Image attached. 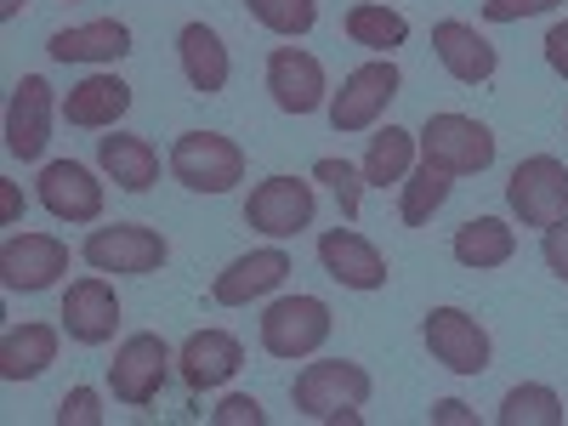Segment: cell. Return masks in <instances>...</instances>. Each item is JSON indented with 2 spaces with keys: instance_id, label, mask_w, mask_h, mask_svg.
<instances>
[{
  "instance_id": "6da1fadb",
  "label": "cell",
  "mask_w": 568,
  "mask_h": 426,
  "mask_svg": "<svg viewBox=\"0 0 568 426\" xmlns=\"http://www.w3.org/2000/svg\"><path fill=\"white\" fill-rule=\"evenodd\" d=\"M369 393H375L369 369L353 364V358H318L291 382V404L307 420H347V426H358L364 420L358 404H369Z\"/></svg>"
},
{
  "instance_id": "7a4b0ae2",
  "label": "cell",
  "mask_w": 568,
  "mask_h": 426,
  "mask_svg": "<svg viewBox=\"0 0 568 426\" xmlns=\"http://www.w3.org/2000/svg\"><path fill=\"white\" fill-rule=\"evenodd\" d=\"M171 176L187 194H227L245 176V149L222 131H182L171 149Z\"/></svg>"
},
{
  "instance_id": "3957f363",
  "label": "cell",
  "mask_w": 568,
  "mask_h": 426,
  "mask_svg": "<svg viewBox=\"0 0 568 426\" xmlns=\"http://www.w3.org/2000/svg\"><path fill=\"white\" fill-rule=\"evenodd\" d=\"M80 256L98 267V273H114V278H142V273H160L171 245L160 227H142V222H109V227H91Z\"/></svg>"
},
{
  "instance_id": "277c9868",
  "label": "cell",
  "mask_w": 568,
  "mask_h": 426,
  "mask_svg": "<svg viewBox=\"0 0 568 426\" xmlns=\"http://www.w3.org/2000/svg\"><path fill=\"white\" fill-rule=\"evenodd\" d=\"M415 136H420V160L444 165L449 176H471L495 165V131L471 114H433Z\"/></svg>"
},
{
  "instance_id": "5b68a950",
  "label": "cell",
  "mask_w": 568,
  "mask_h": 426,
  "mask_svg": "<svg viewBox=\"0 0 568 426\" xmlns=\"http://www.w3.org/2000/svg\"><path fill=\"white\" fill-rule=\"evenodd\" d=\"M398 85H404V74H398V63H393V58L358 63V69L342 80V91H336V98H329V125H336L342 136H353V131H369L375 120L387 114V103L398 98Z\"/></svg>"
},
{
  "instance_id": "8992f818",
  "label": "cell",
  "mask_w": 568,
  "mask_h": 426,
  "mask_svg": "<svg viewBox=\"0 0 568 426\" xmlns=\"http://www.w3.org/2000/svg\"><path fill=\"white\" fill-rule=\"evenodd\" d=\"M506 205L524 227H551L568 216V165L551 154H529L506 182Z\"/></svg>"
},
{
  "instance_id": "52a82bcc",
  "label": "cell",
  "mask_w": 568,
  "mask_h": 426,
  "mask_svg": "<svg viewBox=\"0 0 568 426\" xmlns=\"http://www.w3.org/2000/svg\"><path fill=\"white\" fill-rule=\"evenodd\" d=\"M420 342L449 375H484L495 347H489V329L471 318L466 307H433L420 324Z\"/></svg>"
},
{
  "instance_id": "ba28073f",
  "label": "cell",
  "mask_w": 568,
  "mask_h": 426,
  "mask_svg": "<svg viewBox=\"0 0 568 426\" xmlns=\"http://www.w3.org/2000/svg\"><path fill=\"white\" fill-rule=\"evenodd\" d=\"M329 342V307L318 296H278L262 313V353L273 358H313Z\"/></svg>"
},
{
  "instance_id": "9c48e42d",
  "label": "cell",
  "mask_w": 568,
  "mask_h": 426,
  "mask_svg": "<svg viewBox=\"0 0 568 426\" xmlns=\"http://www.w3.org/2000/svg\"><path fill=\"white\" fill-rule=\"evenodd\" d=\"M165 375H171V347L154 336V329H136V336L120 342L114 364H109V387L120 404L131 409H149L165 387Z\"/></svg>"
},
{
  "instance_id": "30bf717a",
  "label": "cell",
  "mask_w": 568,
  "mask_h": 426,
  "mask_svg": "<svg viewBox=\"0 0 568 426\" xmlns=\"http://www.w3.org/2000/svg\"><path fill=\"white\" fill-rule=\"evenodd\" d=\"M313 211H318V194L302 176H267L245 200V222L256 233H267V240H291V233L313 227Z\"/></svg>"
},
{
  "instance_id": "8fae6325",
  "label": "cell",
  "mask_w": 568,
  "mask_h": 426,
  "mask_svg": "<svg viewBox=\"0 0 568 426\" xmlns=\"http://www.w3.org/2000/svg\"><path fill=\"white\" fill-rule=\"evenodd\" d=\"M69 273V245L58 233H12L7 245H0V284L7 291H52V284Z\"/></svg>"
},
{
  "instance_id": "7c38bea8",
  "label": "cell",
  "mask_w": 568,
  "mask_h": 426,
  "mask_svg": "<svg viewBox=\"0 0 568 426\" xmlns=\"http://www.w3.org/2000/svg\"><path fill=\"white\" fill-rule=\"evenodd\" d=\"M63 329H69V342H80V347L114 342V329H120V296H114V284L103 273L74 278L69 291H63Z\"/></svg>"
},
{
  "instance_id": "4fadbf2b",
  "label": "cell",
  "mask_w": 568,
  "mask_h": 426,
  "mask_svg": "<svg viewBox=\"0 0 568 426\" xmlns=\"http://www.w3.org/2000/svg\"><path fill=\"white\" fill-rule=\"evenodd\" d=\"M267 91L284 114H318L324 109V63L302 45H273L267 52Z\"/></svg>"
},
{
  "instance_id": "5bb4252c",
  "label": "cell",
  "mask_w": 568,
  "mask_h": 426,
  "mask_svg": "<svg viewBox=\"0 0 568 426\" xmlns=\"http://www.w3.org/2000/svg\"><path fill=\"white\" fill-rule=\"evenodd\" d=\"M52 142V85L40 74H23L7 103V154L12 160H40Z\"/></svg>"
},
{
  "instance_id": "9a60e30c",
  "label": "cell",
  "mask_w": 568,
  "mask_h": 426,
  "mask_svg": "<svg viewBox=\"0 0 568 426\" xmlns=\"http://www.w3.org/2000/svg\"><path fill=\"white\" fill-rule=\"evenodd\" d=\"M318 262H324V273L336 284H347V291H382V284L393 278L387 256L375 251L364 233H353V227H329L318 240Z\"/></svg>"
},
{
  "instance_id": "2e32d148",
  "label": "cell",
  "mask_w": 568,
  "mask_h": 426,
  "mask_svg": "<svg viewBox=\"0 0 568 426\" xmlns=\"http://www.w3.org/2000/svg\"><path fill=\"white\" fill-rule=\"evenodd\" d=\"M40 205L58 222H98L103 216V182L80 160H52L40 171Z\"/></svg>"
},
{
  "instance_id": "e0dca14e",
  "label": "cell",
  "mask_w": 568,
  "mask_h": 426,
  "mask_svg": "<svg viewBox=\"0 0 568 426\" xmlns=\"http://www.w3.org/2000/svg\"><path fill=\"white\" fill-rule=\"evenodd\" d=\"M433 52H438V63H444L460 85H484V80H495V69H500L495 40H489L478 23H460V18H444V23L433 29Z\"/></svg>"
},
{
  "instance_id": "ac0fdd59",
  "label": "cell",
  "mask_w": 568,
  "mask_h": 426,
  "mask_svg": "<svg viewBox=\"0 0 568 426\" xmlns=\"http://www.w3.org/2000/svg\"><path fill=\"white\" fill-rule=\"evenodd\" d=\"M240 364H245V347H240V336H227V329H194L176 353V369L194 393L227 387L233 375H240Z\"/></svg>"
},
{
  "instance_id": "d6986e66",
  "label": "cell",
  "mask_w": 568,
  "mask_h": 426,
  "mask_svg": "<svg viewBox=\"0 0 568 426\" xmlns=\"http://www.w3.org/2000/svg\"><path fill=\"white\" fill-rule=\"evenodd\" d=\"M284 278H291V256H284V251H251V256L227 262V267L216 273L211 296H216V307H245V302L273 296Z\"/></svg>"
},
{
  "instance_id": "ffe728a7",
  "label": "cell",
  "mask_w": 568,
  "mask_h": 426,
  "mask_svg": "<svg viewBox=\"0 0 568 426\" xmlns=\"http://www.w3.org/2000/svg\"><path fill=\"white\" fill-rule=\"evenodd\" d=\"M125 109H131V85L120 74H85L63 98V120L80 131H114V120H125Z\"/></svg>"
},
{
  "instance_id": "44dd1931",
  "label": "cell",
  "mask_w": 568,
  "mask_h": 426,
  "mask_svg": "<svg viewBox=\"0 0 568 426\" xmlns=\"http://www.w3.org/2000/svg\"><path fill=\"white\" fill-rule=\"evenodd\" d=\"M45 52L58 63H120L131 52V29L120 18H98V23H74V29H58L45 40Z\"/></svg>"
},
{
  "instance_id": "7402d4cb",
  "label": "cell",
  "mask_w": 568,
  "mask_h": 426,
  "mask_svg": "<svg viewBox=\"0 0 568 426\" xmlns=\"http://www.w3.org/2000/svg\"><path fill=\"white\" fill-rule=\"evenodd\" d=\"M98 165L114 176V187H125V194H149L160 182V149L149 136H131V131L98 136Z\"/></svg>"
},
{
  "instance_id": "603a6c76",
  "label": "cell",
  "mask_w": 568,
  "mask_h": 426,
  "mask_svg": "<svg viewBox=\"0 0 568 426\" xmlns=\"http://www.w3.org/2000/svg\"><path fill=\"white\" fill-rule=\"evenodd\" d=\"M176 58H182V74H187V85H194L200 98H216V91L227 85V74H233L227 45H222V34L211 23H182Z\"/></svg>"
},
{
  "instance_id": "cb8c5ba5",
  "label": "cell",
  "mask_w": 568,
  "mask_h": 426,
  "mask_svg": "<svg viewBox=\"0 0 568 426\" xmlns=\"http://www.w3.org/2000/svg\"><path fill=\"white\" fill-rule=\"evenodd\" d=\"M58 364V329L52 324H12L0 336V382H34Z\"/></svg>"
},
{
  "instance_id": "d4e9b609",
  "label": "cell",
  "mask_w": 568,
  "mask_h": 426,
  "mask_svg": "<svg viewBox=\"0 0 568 426\" xmlns=\"http://www.w3.org/2000/svg\"><path fill=\"white\" fill-rule=\"evenodd\" d=\"M455 262L460 267H506L511 256H517V233L500 222V216H471L466 227H455Z\"/></svg>"
},
{
  "instance_id": "484cf974",
  "label": "cell",
  "mask_w": 568,
  "mask_h": 426,
  "mask_svg": "<svg viewBox=\"0 0 568 426\" xmlns=\"http://www.w3.org/2000/svg\"><path fill=\"white\" fill-rule=\"evenodd\" d=\"M415 149L420 136L404 131V125H382L369 136V154H364V182L369 187H387V182H404L415 171Z\"/></svg>"
},
{
  "instance_id": "4316f807",
  "label": "cell",
  "mask_w": 568,
  "mask_h": 426,
  "mask_svg": "<svg viewBox=\"0 0 568 426\" xmlns=\"http://www.w3.org/2000/svg\"><path fill=\"white\" fill-rule=\"evenodd\" d=\"M449 187H455V176H449L444 165L420 160V165L404 176V200H398V216H404L409 227H426V222H433V211H444Z\"/></svg>"
},
{
  "instance_id": "83f0119b",
  "label": "cell",
  "mask_w": 568,
  "mask_h": 426,
  "mask_svg": "<svg viewBox=\"0 0 568 426\" xmlns=\"http://www.w3.org/2000/svg\"><path fill=\"white\" fill-rule=\"evenodd\" d=\"M347 40H353V45H369V52H382V58H393V45L409 40V18L393 12V7H375V0H364V7L347 12Z\"/></svg>"
},
{
  "instance_id": "f1b7e54d",
  "label": "cell",
  "mask_w": 568,
  "mask_h": 426,
  "mask_svg": "<svg viewBox=\"0 0 568 426\" xmlns=\"http://www.w3.org/2000/svg\"><path fill=\"white\" fill-rule=\"evenodd\" d=\"M500 426H562L568 415H562V398L551 393V387H540V382H524V387H511L506 398H500V415H495Z\"/></svg>"
},
{
  "instance_id": "f546056e",
  "label": "cell",
  "mask_w": 568,
  "mask_h": 426,
  "mask_svg": "<svg viewBox=\"0 0 568 426\" xmlns=\"http://www.w3.org/2000/svg\"><path fill=\"white\" fill-rule=\"evenodd\" d=\"M245 12L273 34H307L318 23V0H245Z\"/></svg>"
},
{
  "instance_id": "4dcf8cb0",
  "label": "cell",
  "mask_w": 568,
  "mask_h": 426,
  "mask_svg": "<svg viewBox=\"0 0 568 426\" xmlns=\"http://www.w3.org/2000/svg\"><path fill=\"white\" fill-rule=\"evenodd\" d=\"M313 176L329 182V194L342 200V216L358 222V211H364V165H347V160H336V154H324V160L313 165Z\"/></svg>"
},
{
  "instance_id": "1f68e13d",
  "label": "cell",
  "mask_w": 568,
  "mask_h": 426,
  "mask_svg": "<svg viewBox=\"0 0 568 426\" xmlns=\"http://www.w3.org/2000/svg\"><path fill=\"white\" fill-rule=\"evenodd\" d=\"M58 426H103V398L91 393V387L63 393V404H58Z\"/></svg>"
},
{
  "instance_id": "d6a6232c",
  "label": "cell",
  "mask_w": 568,
  "mask_h": 426,
  "mask_svg": "<svg viewBox=\"0 0 568 426\" xmlns=\"http://www.w3.org/2000/svg\"><path fill=\"white\" fill-rule=\"evenodd\" d=\"M211 420H216V426H267V409H262V398H251V393H233V398H222V404L211 409Z\"/></svg>"
},
{
  "instance_id": "836d02e7",
  "label": "cell",
  "mask_w": 568,
  "mask_h": 426,
  "mask_svg": "<svg viewBox=\"0 0 568 426\" xmlns=\"http://www.w3.org/2000/svg\"><path fill=\"white\" fill-rule=\"evenodd\" d=\"M562 0H484V18L489 23H524V18H540V12H557Z\"/></svg>"
},
{
  "instance_id": "e575fe53",
  "label": "cell",
  "mask_w": 568,
  "mask_h": 426,
  "mask_svg": "<svg viewBox=\"0 0 568 426\" xmlns=\"http://www.w3.org/2000/svg\"><path fill=\"white\" fill-rule=\"evenodd\" d=\"M540 256H546V267L568 284V216L562 222H551L546 227V240H540Z\"/></svg>"
},
{
  "instance_id": "d590c367",
  "label": "cell",
  "mask_w": 568,
  "mask_h": 426,
  "mask_svg": "<svg viewBox=\"0 0 568 426\" xmlns=\"http://www.w3.org/2000/svg\"><path fill=\"white\" fill-rule=\"evenodd\" d=\"M540 45H546V63H551V74H562V80H568V18H562V23H551Z\"/></svg>"
},
{
  "instance_id": "8d00e7d4",
  "label": "cell",
  "mask_w": 568,
  "mask_h": 426,
  "mask_svg": "<svg viewBox=\"0 0 568 426\" xmlns=\"http://www.w3.org/2000/svg\"><path fill=\"white\" fill-rule=\"evenodd\" d=\"M433 426H478V415H471L460 398H444V404H433Z\"/></svg>"
},
{
  "instance_id": "74e56055",
  "label": "cell",
  "mask_w": 568,
  "mask_h": 426,
  "mask_svg": "<svg viewBox=\"0 0 568 426\" xmlns=\"http://www.w3.org/2000/svg\"><path fill=\"white\" fill-rule=\"evenodd\" d=\"M0 216L18 222L23 216V194H18V182H0Z\"/></svg>"
},
{
  "instance_id": "f35d334b",
  "label": "cell",
  "mask_w": 568,
  "mask_h": 426,
  "mask_svg": "<svg viewBox=\"0 0 568 426\" xmlns=\"http://www.w3.org/2000/svg\"><path fill=\"white\" fill-rule=\"evenodd\" d=\"M23 7H29V0H0V18H7V23H12V18H18Z\"/></svg>"
}]
</instances>
